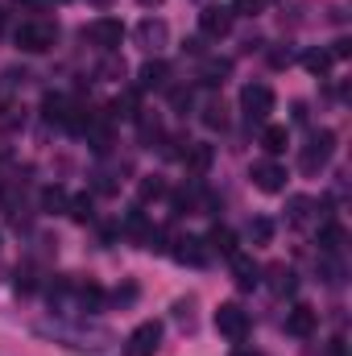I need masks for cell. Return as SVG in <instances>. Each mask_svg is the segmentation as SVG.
Instances as JSON below:
<instances>
[{"instance_id": "obj_24", "label": "cell", "mask_w": 352, "mask_h": 356, "mask_svg": "<svg viewBox=\"0 0 352 356\" xmlns=\"http://www.w3.org/2000/svg\"><path fill=\"white\" fill-rule=\"evenodd\" d=\"M311 211H315V203H311L307 195H294V199H290V224H298V228H303V224L311 220Z\"/></svg>"}, {"instance_id": "obj_18", "label": "cell", "mask_w": 352, "mask_h": 356, "mask_svg": "<svg viewBox=\"0 0 352 356\" xmlns=\"http://www.w3.org/2000/svg\"><path fill=\"white\" fill-rule=\"evenodd\" d=\"M319 249L323 253H340L344 249V228L340 224H323L319 228Z\"/></svg>"}, {"instance_id": "obj_27", "label": "cell", "mask_w": 352, "mask_h": 356, "mask_svg": "<svg viewBox=\"0 0 352 356\" xmlns=\"http://www.w3.org/2000/svg\"><path fill=\"white\" fill-rule=\"evenodd\" d=\"M249 241H253V245H269V241H273V220H265V216L249 220Z\"/></svg>"}, {"instance_id": "obj_8", "label": "cell", "mask_w": 352, "mask_h": 356, "mask_svg": "<svg viewBox=\"0 0 352 356\" xmlns=\"http://www.w3.org/2000/svg\"><path fill=\"white\" fill-rule=\"evenodd\" d=\"M315 327H319V311H315V307H307V302H298V307L286 315V332H290V336H298V340H311V336H315Z\"/></svg>"}, {"instance_id": "obj_37", "label": "cell", "mask_w": 352, "mask_h": 356, "mask_svg": "<svg viewBox=\"0 0 352 356\" xmlns=\"http://www.w3.org/2000/svg\"><path fill=\"white\" fill-rule=\"evenodd\" d=\"M237 356H257V353H237Z\"/></svg>"}, {"instance_id": "obj_14", "label": "cell", "mask_w": 352, "mask_h": 356, "mask_svg": "<svg viewBox=\"0 0 352 356\" xmlns=\"http://www.w3.org/2000/svg\"><path fill=\"white\" fill-rule=\"evenodd\" d=\"M178 261H186V266H207V249H203V241L199 236H182L175 249Z\"/></svg>"}, {"instance_id": "obj_12", "label": "cell", "mask_w": 352, "mask_h": 356, "mask_svg": "<svg viewBox=\"0 0 352 356\" xmlns=\"http://www.w3.org/2000/svg\"><path fill=\"white\" fill-rule=\"evenodd\" d=\"M262 145H265L269 158L286 154V145H290V129H286V124H265L262 129Z\"/></svg>"}, {"instance_id": "obj_22", "label": "cell", "mask_w": 352, "mask_h": 356, "mask_svg": "<svg viewBox=\"0 0 352 356\" xmlns=\"http://www.w3.org/2000/svg\"><path fill=\"white\" fill-rule=\"evenodd\" d=\"M203 124H207V129H228V112H224V104H220V99L203 104Z\"/></svg>"}, {"instance_id": "obj_2", "label": "cell", "mask_w": 352, "mask_h": 356, "mask_svg": "<svg viewBox=\"0 0 352 356\" xmlns=\"http://www.w3.org/2000/svg\"><path fill=\"white\" fill-rule=\"evenodd\" d=\"M332 154H336V133H332V129H319V133L303 145V158H298L303 175H319V170L332 162Z\"/></svg>"}, {"instance_id": "obj_20", "label": "cell", "mask_w": 352, "mask_h": 356, "mask_svg": "<svg viewBox=\"0 0 352 356\" xmlns=\"http://www.w3.org/2000/svg\"><path fill=\"white\" fill-rule=\"evenodd\" d=\"M79 302H83L88 311H99V307L108 302V294H104V286H99V282H88V286H79Z\"/></svg>"}, {"instance_id": "obj_21", "label": "cell", "mask_w": 352, "mask_h": 356, "mask_svg": "<svg viewBox=\"0 0 352 356\" xmlns=\"http://www.w3.org/2000/svg\"><path fill=\"white\" fill-rule=\"evenodd\" d=\"M303 67H307L311 75H328V67H332V54H328V50H307V54H303Z\"/></svg>"}, {"instance_id": "obj_35", "label": "cell", "mask_w": 352, "mask_h": 356, "mask_svg": "<svg viewBox=\"0 0 352 356\" xmlns=\"http://www.w3.org/2000/svg\"><path fill=\"white\" fill-rule=\"evenodd\" d=\"M332 356H344V336H336V340H332Z\"/></svg>"}, {"instance_id": "obj_17", "label": "cell", "mask_w": 352, "mask_h": 356, "mask_svg": "<svg viewBox=\"0 0 352 356\" xmlns=\"http://www.w3.org/2000/svg\"><path fill=\"white\" fill-rule=\"evenodd\" d=\"M166 75H170V71H166V63H158V58H154V63H145V67H141V91L166 88Z\"/></svg>"}, {"instance_id": "obj_32", "label": "cell", "mask_w": 352, "mask_h": 356, "mask_svg": "<svg viewBox=\"0 0 352 356\" xmlns=\"http://www.w3.org/2000/svg\"><path fill=\"white\" fill-rule=\"evenodd\" d=\"M170 104H175L178 112H186L191 108V88H175L170 91Z\"/></svg>"}, {"instance_id": "obj_6", "label": "cell", "mask_w": 352, "mask_h": 356, "mask_svg": "<svg viewBox=\"0 0 352 356\" xmlns=\"http://www.w3.org/2000/svg\"><path fill=\"white\" fill-rule=\"evenodd\" d=\"M83 33H88V38L95 42V46H99V50H116V46L125 42V25H120L116 17H95V21H91Z\"/></svg>"}, {"instance_id": "obj_34", "label": "cell", "mask_w": 352, "mask_h": 356, "mask_svg": "<svg viewBox=\"0 0 352 356\" xmlns=\"http://www.w3.org/2000/svg\"><path fill=\"white\" fill-rule=\"evenodd\" d=\"M257 4H262V0H237V8H241V13H257Z\"/></svg>"}, {"instance_id": "obj_3", "label": "cell", "mask_w": 352, "mask_h": 356, "mask_svg": "<svg viewBox=\"0 0 352 356\" xmlns=\"http://www.w3.org/2000/svg\"><path fill=\"white\" fill-rule=\"evenodd\" d=\"M211 323H216V332H220L224 340H232V344H241V340L249 336V311H245L241 302H220Z\"/></svg>"}, {"instance_id": "obj_25", "label": "cell", "mask_w": 352, "mask_h": 356, "mask_svg": "<svg viewBox=\"0 0 352 356\" xmlns=\"http://www.w3.org/2000/svg\"><path fill=\"white\" fill-rule=\"evenodd\" d=\"M67 207H71V220H75V224H88L91 216H95V203H91V195H75Z\"/></svg>"}, {"instance_id": "obj_28", "label": "cell", "mask_w": 352, "mask_h": 356, "mask_svg": "<svg viewBox=\"0 0 352 356\" xmlns=\"http://www.w3.org/2000/svg\"><path fill=\"white\" fill-rule=\"evenodd\" d=\"M269 277H273V290H278V294H294V286H298V282H294V269H286V266H273Z\"/></svg>"}, {"instance_id": "obj_19", "label": "cell", "mask_w": 352, "mask_h": 356, "mask_svg": "<svg viewBox=\"0 0 352 356\" xmlns=\"http://www.w3.org/2000/svg\"><path fill=\"white\" fill-rule=\"evenodd\" d=\"M42 116L67 124V116H71V112H67V99H63V95H46V99H42Z\"/></svg>"}, {"instance_id": "obj_13", "label": "cell", "mask_w": 352, "mask_h": 356, "mask_svg": "<svg viewBox=\"0 0 352 356\" xmlns=\"http://www.w3.org/2000/svg\"><path fill=\"white\" fill-rule=\"evenodd\" d=\"M232 273H237V286H241V290H253V286L262 282V269H257V261H253V257H241V253L232 257Z\"/></svg>"}, {"instance_id": "obj_4", "label": "cell", "mask_w": 352, "mask_h": 356, "mask_svg": "<svg viewBox=\"0 0 352 356\" xmlns=\"http://www.w3.org/2000/svg\"><path fill=\"white\" fill-rule=\"evenodd\" d=\"M162 348V323L158 319H145L133 327V336L125 340V356H158Z\"/></svg>"}, {"instance_id": "obj_10", "label": "cell", "mask_w": 352, "mask_h": 356, "mask_svg": "<svg viewBox=\"0 0 352 356\" xmlns=\"http://www.w3.org/2000/svg\"><path fill=\"white\" fill-rule=\"evenodd\" d=\"M199 29H203V38H228V29H232V13L228 8H203L199 13Z\"/></svg>"}, {"instance_id": "obj_29", "label": "cell", "mask_w": 352, "mask_h": 356, "mask_svg": "<svg viewBox=\"0 0 352 356\" xmlns=\"http://www.w3.org/2000/svg\"><path fill=\"white\" fill-rule=\"evenodd\" d=\"M137 294H141V290H137V282H125V286H116V290H112V302L129 307V302H137Z\"/></svg>"}, {"instance_id": "obj_1", "label": "cell", "mask_w": 352, "mask_h": 356, "mask_svg": "<svg viewBox=\"0 0 352 356\" xmlns=\"http://www.w3.org/2000/svg\"><path fill=\"white\" fill-rule=\"evenodd\" d=\"M13 38H17V50H25V54H46V50H54V42H58V25H50V21H25Z\"/></svg>"}, {"instance_id": "obj_9", "label": "cell", "mask_w": 352, "mask_h": 356, "mask_svg": "<svg viewBox=\"0 0 352 356\" xmlns=\"http://www.w3.org/2000/svg\"><path fill=\"white\" fill-rule=\"evenodd\" d=\"M137 42L145 46V50H162L166 42H170V25L166 21H158V17H145V21H137Z\"/></svg>"}, {"instance_id": "obj_36", "label": "cell", "mask_w": 352, "mask_h": 356, "mask_svg": "<svg viewBox=\"0 0 352 356\" xmlns=\"http://www.w3.org/2000/svg\"><path fill=\"white\" fill-rule=\"evenodd\" d=\"M141 4H145V8H150V4H162V0H141Z\"/></svg>"}, {"instance_id": "obj_15", "label": "cell", "mask_w": 352, "mask_h": 356, "mask_svg": "<svg viewBox=\"0 0 352 356\" xmlns=\"http://www.w3.org/2000/svg\"><path fill=\"white\" fill-rule=\"evenodd\" d=\"M21 124H25V108L17 99H0V129L4 133H17Z\"/></svg>"}, {"instance_id": "obj_33", "label": "cell", "mask_w": 352, "mask_h": 356, "mask_svg": "<svg viewBox=\"0 0 352 356\" xmlns=\"http://www.w3.org/2000/svg\"><path fill=\"white\" fill-rule=\"evenodd\" d=\"M33 286H38L33 273H29V269H17V290H21V294H33Z\"/></svg>"}, {"instance_id": "obj_26", "label": "cell", "mask_w": 352, "mask_h": 356, "mask_svg": "<svg viewBox=\"0 0 352 356\" xmlns=\"http://www.w3.org/2000/svg\"><path fill=\"white\" fill-rule=\"evenodd\" d=\"M162 195H166V182H162V178H141V182H137V199H141V203H150V199H162Z\"/></svg>"}, {"instance_id": "obj_16", "label": "cell", "mask_w": 352, "mask_h": 356, "mask_svg": "<svg viewBox=\"0 0 352 356\" xmlns=\"http://www.w3.org/2000/svg\"><path fill=\"white\" fill-rule=\"evenodd\" d=\"M207 241H211V249H216V253H224V257H237V232H232V228L216 224Z\"/></svg>"}, {"instance_id": "obj_11", "label": "cell", "mask_w": 352, "mask_h": 356, "mask_svg": "<svg viewBox=\"0 0 352 356\" xmlns=\"http://www.w3.org/2000/svg\"><path fill=\"white\" fill-rule=\"evenodd\" d=\"M182 162H186V170H191V175H207V170H211V162H216V149H211V145H191V141H186Z\"/></svg>"}, {"instance_id": "obj_23", "label": "cell", "mask_w": 352, "mask_h": 356, "mask_svg": "<svg viewBox=\"0 0 352 356\" xmlns=\"http://www.w3.org/2000/svg\"><path fill=\"white\" fill-rule=\"evenodd\" d=\"M67 203H71V195H67L63 186H46V191H42V207H46V211H67Z\"/></svg>"}, {"instance_id": "obj_30", "label": "cell", "mask_w": 352, "mask_h": 356, "mask_svg": "<svg viewBox=\"0 0 352 356\" xmlns=\"http://www.w3.org/2000/svg\"><path fill=\"white\" fill-rule=\"evenodd\" d=\"M141 141H162V120H158V116H154V120L141 116Z\"/></svg>"}, {"instance_id": "obj_31", "label": "cell", "mask_w": 352, "mask_h": 356, "mask_svg": "<svg viewBox=\"0 0 352 356\" xmlns=\"http://www.w3.org/2000/svg\"><path fill=\"white\" fill-rule=\"evenodd\" d=\"M224 75H228V63H207L203 67V83H224Z\"/></svg>"}, {"instance_id": "obj_7", "label": "cell", "mask_w": 352, "mask_h": 356, "mask_svg": "<svg viewBox=\"0 0 352 356\" xmlns=\"http://www.w3.org/2000/svg\"><path fill=\"white\" fill-rule=\"evenodd\" d=\"M241 108H245L249 120H265V116L273 112V88H265V83H249V88L241 91Z\"/></svg>"}, {"instance_id": "obj_38", "label": "cell", "mask_w": 352, "mask_h": 356, "mask_svg": "<svg viewBox=\"0 0 352 356\" xmlns=\"http://www.w3.org/2000/svg\"><path fill=\"white\" fill-rule=\"evenodd\" d=\"M95 4H108V0H95Z\"/></svg>"}, {"instance_id": "obj_5", "label": "cell", "mask_w": 352, "mask_h": 356, "mask_svg": "<svg viewBox=\"0 0 352 356\" xmlns=\"http://www.w3.org/2000/svg\"><path fill=\"white\" fill-rule=\"evenodd\" d=\"M249 178H253V186L265 191V195H282V191H286V166H282V162H273V158L253 162Z\"/></svg>"}]
</instances>
